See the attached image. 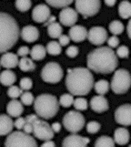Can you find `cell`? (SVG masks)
<instances>
[{
    "label": "cell",
    "mask_w": 131,
    "mask_h": 147,
    "mask_svg": "<svg viewBox=\"0 0 131 147\" xmlns=\"http://www.w3.org/2000/svg\"><path fill=\"white\" fill-rule=\"evenodd\" d=\"M17 80V76L11 69H6L0 73V83L4 86L13 85Z\"/></svg>",
    "instance_id": "23"
},
{
    "label": "cell",
    "mask_w": 131,
    "mask_h": 147,
    "mask_svg": "<svg viewBox=\"0 0 131 147\" xmlns=\"http://www.w3.org/2000/svg\"><path fill=\"white\" fill-rule=\"evenodd\" d=\"M108 29L113 35L117 36V35H120L124 31V25L119 20H114L109 24Z\"/></svg>",
    "instance_id": "31"
},
{
    "label": "cell",
    "mask_w": 131,
    "mask_h": 147,
    "mask_svg": "<svg viewBox=\"0 0 131 147\" xmlns=\"http://www.w3.org/2000/svg\"><path fill=\"white\" fill-rule=\"evenodd\" d=\"M27 117L31 121L32 123V134L36 138L41 141L51 140L54 137V131L51 128V125L46 121L40 120L38 116L36 114H30Z\"/></svg>",
    "instance_id": "5"
},
{
    "label": "cell",
    "mask_w": 131,
    "mask_h": 147,
    "mask_svg": "<svg viewBox=\"0 0 131 147\" xmlns=\"http://www.w3.org/2000/svg\"><path fill=\"white\" fill-rule=\"evenodd\" d=\"M90 107L98 113H102L108 110V102L103 95H98L94 97L90 100Z\"/></svg>",
    "instance_id": "15"
},
{
    "label": "cell",
    "mask_w": 131,
    "mask_h": 147,
    "mask_svg": "<svg viewBox=\"0 0 131 147\" xmlns=\"http://www.w3.org/2000/svg\"><path fill=\"white\" fill-rule=\"evenodd\" d=\"M22 93H23V90L20 87L18 88L17 86H14V85L9 86V89L7 90V95L11 99H17L18 97L21 96Z\"/></svg>",
    "instance_id": "36"
},
{
    "label": "cell",
    "mask_w": 131,
    "mask_h": 147,
    "mask_svg": "<svg viewBox=\"0 0 131 147\" xmlns=\"http://www.w3.org/2000/svg\"><path fill=\"white\" fill-rule=\"evenodd\" d=\"M18 56L13 52H5L0 59V65L7 69H11L18 66Z\"/></svg>",
    "instance_id": "19"
},
{
    "label": "cell",
    "mask_w": 131,
    "mask_h": 147,
    "mask_svg": "<svg viewBox=\"0 0 131 147\" xmlns=\"http://www.w3.org/2000/svg\"><path fill=\"white\" fill-rule=\"evenodd\" d=\"M107 41H108V47L111 48V49L117 48L119 45V38L117 36H115V35H114V36H112V37H110L109 38H108Z\"/></svg>",
    "instance_id": "42"
},
{
    "label": "cell",
    "mask_w": 131,
    "mask_h": 147,
    "mask_svg": "<svg viewBox=\"0 0 131 147\" xmlns=\"http://www.w3.org/2000/svg\"><path fill=\"white\" fill-rule=\"evenodd\" d=\"M41 146H42V147H47V146H49V147H53V146H56V144H55L52 140H47V141H45V142H44Z\"/></svg>",
    "instance_id": "47"
},
{
    "label": "cell",
    "mask_w": 131,
    "mask_h": 147,
    "mask_svg": "<svg viewBox=\"0 0 131 147\" xmlns=\"http://www.w3.org/2000/svg\"><path fill=\"white\" fill-rule=\"evenodd\" d=\"M116 2H117V0H105V4L107 5V6H108V7L115 6Z\"/></svg>",
    "instance_id": "49"
},
{
    "label": "cell",
    "mask_w": 131,
    "mask_h": 147,
    "mask_svg": "<svg viewBox=\"0 0 131 147\" xmlns=\"http://www.w3.org/2000/svg\"><path fill=\"white\" fill-rule=\"evenodd\" d=\"M55 21H56V17L50 16V17H49V18L47 20L46 22L44 23V25H45V26H48V25H50V24L53 23V22H55Z\"/></svg>",
    "instance_id": "48"
},
{
    "label": "cell",
    "mask_w": 131,
    "mask_h": 147,
    "mask_svg": "<svg viewBox=\"0 0 131 147\" xmlns=\"http://www.w3.org/2000/svg\"><path fill=\"white\" fill-rule=\"evenodd\" d=\"M118 14L124 19H128L131 18V3L124 0L118 6Z\"/></svg>",
    "instance_id": "27"
},
{
    "label": "cell",
    "mask_w": 131,
    "mask_h": 147,
    "mask_svg": "<svg viewBox=\"0 0 131 147\" xmlns=\"http://www.w3.org/2000/svg\"><path fill=\"white\" fill-rule=\"evenodd\" d=\"M7 111L10 117H19L24 111V106L21 101L14 99L10 100L7 105Z\"/></svg>",
    "instance_id": "20"
},
{
    "label": "cell",
    "mask_w": 131,
    "mask_h": 147,
    "mask_svg": "<svg viewBox=\"0 0 131 147\" xmlns=\"http://www.w3.org/2000/svg\"><path fill=\"white\" fill-rule=\"evenodd\" d=\"M64 76L63 69L57 62H48L44 66L41 70V78L45 82L58 83Z\"/></svg>",
    "instance_id": "8"
},
{
    "label": "cell",
    "mask_w": 131,
    "mask_h": 147,
    "mask_svg": "<svg viewBox=\"0 0 131 147\" xmlns=\"http://www.w3.org/2000/svg\"><path fill=\"white\" fill-rule=\"evenodd\" d=\"M68 37L74 42H82L88 37V30L85 27L80 25H74L69 29Z\"/></svg>",
    "instance_id": "17"
},
{
    "label": "cell",
    "mask_w": 131,
    "mask_h": 147,
    "mask_svg": "<svg viewBox=\"0 0 131 147\" xmlns=\"http://www.w3.org/2000/svg\"><path fill=\"white\" fill-rule=\"evenodd\" d=\"M51 16V11L48 6L45 4H39L33 8L32 19L37 23H45Z\"/></svg>",
    "instance_id": "14"
},
{
    "label": "cell",
    "mask_w": 131,
    "mask_h": 147,
    "mask_svg": "<svg viewBox=\"0 0 131 147\" xmlns=\"http://www.w3.org/2000/svg\"><path fill=\"white\" fill-rule=\"evenodd\" d=\"M0 67H1V65H0Z\"/></svg>",
    "instance_id": "51"
},
{
    "label": "cell",
    "mask_w": 131,
    "mask_h": 147,
    "mask_svg": "<svg viewBox=\"0 0 131 147\" xmlns=\"http://www.w3.org/2000/svg\"><path fill=\"white\" fill-rule=\"evenodd\" d=\"M18 67L19 69L24 72H27V71H32L35 69H36V64L34 63L32 59L26 57H22L18 61Z\"/></svg>",
    "instance_id": "25"
},
{
    "label": "cell",
    "mask_w": 131,
    "mask_h": 147,
    "mask_svg": "<svg viewBox=\"0 0 131 147\" xmlns=\"http://www.w3.org/2000/svg\"><path fill=\"white\" fill-rule=\"evenodd\" d=\"M63 28L58 22H53L47 26V33L50 38H58L62 35Z\"/></svg>",
    "instance_id": "26"
},
{
    "label": "cell",
    "mask_w": 131,
    "mask_h": 147,
    "mask_svg": "<svg viewBox=\"0 0 131 147\" xmlns=\"http://www.w3.org/2000/svg\"><path fill=\"white\" fill-rule=\"evenodd\" d=\"M127 31H128V35L129 38L131 39V19L128 21V26H127Z\"/></svg>",
    "instance_id": "50"
},
{
    "label": "cell",
    "mask_w": 131,
    "mask_h": 147,
    "mask_svg": "<svg viewBox=\"0 0 131 147\" xmlns=\"http://www.w3.org/2000/svg\"><path fill=\"white\" fill-rule=\"evenodd\" d=\"M115 121L120 125H131V104H123L116 110Z\"/></svg>",
    "instance_id": "12"
},
{
    "label": "cell",
    "mask_w": 131,
    "mask_h": 147,
    "mask_svg": "<svg viewBox=\"0 0 131 147\" xmlns=\"http://www.w3.org/2000/svg\"><path fill=\"white\" fill-rule=\"evenodd\" d=\"M118 60L117 54L109 47H99L88 55V68L96 73L109 74L117 69Z\"/></svg>",
    "instance_id": "1"
},
{
    "label": "cell",
    "mask_w": 131,
    "mask_h": 147,
    "mask_svg": "<svg viewBox=\"0 0 131 147\" xmlns=\"http://www.w3.org/2000/svg\"><path fill=\"white\" fill-rule=\"evenodd\" d=\"M74 101V97L71 93H65L63 95H61V97L59 99V104L63 106L65 108H68L73 104Z\"/></svg>",
    "instance_id": "35"
},
{
    "label": "cell",
    "mask_w": 131,
    "mask_h": 147,
    "mask_svg": "<svg viewBox=\"0 0 131 147\" xmlns=\"http://www.w3.org/2000/svg\"><path fill=\"white\" fill-rule=\"evenodd\" d=\"M129 138H130V134L127 129L122 127L116 129L114 133L115 144H118L119 145H125L129 142Z\"/></svg>",
    "instance_id": "22"
},
{
    "label": "cell",
    "mask_w": 131,
    "mask_h": 147,
    "mask_svg": "<svg viewBox=\"0 0 131 147\" xmlns=\"http://www.w3.org/2000/svg\"><path fill=\"white\" fill-rule=\"evenodd\" d=\"M85 118L82 113L77 111H70L66 113L63 118V125L66 130L72 134L81 131L85 125Z\"/></svg>",
    "instance_id": "7"
},
{
    "label": "cell",
    "mask_w": 131,
    "mask_h": 147,
    "mask_svg": "<svg viewBox=\"0 0 131 147\" xmlns=\"http://www.w3.org/2000/svg\"><path fill=\"white\" fill-rule=\"evenodd\" d=\"M90 140L87 137H83L77 134L67 136L62 143L63 146H87L89 144Z\"/></svg>",
    "instance_id": "16"
},
{
    "label": "cell",
    "mask_w": 131,
    "mask_h": 147,
    "mask_svg": "<svg viewBox=\"0 0 131 147\" xmlns=\"http://www.w3.org/2000/svg\"><path fill=\"white\" fill-rule=\"evenodd\" d=\"M47 5L56 8H64L73 3L74 0H45Z\"/></svg>",
    "instance_id": "32"
},
{
    "label": "cell",
    "mask_w": 131,
    "mask_h": 147,
    "mask_svg": "<svg viewBox=\"0 0 131 147\" xmlns=\"http://www.w3.org/2000/svg\"><path fill=\"white\" fill-rule=\"evenodd\" d=\"M16 7L20 12H26L28 11L32 6L31 0H16Z\"/></svg>",
    "instance_id": "33"
},
{
    "label": "cell",
    "mask_w": 131,
    "mask_h": 147,
    "mask_svg": "<svg viewBox=\"0 0 131 147\" xmlns=\"http://www.w3.org/2000/svg\"><path fill=\"white\" fill-rule=\"evenodd\" d=\"M14 127V121L7 114H0V136L9 134Z\"/></svg>",
    "instance_id": "21"
},
{
    "label": "cell",
    "mask_w": 131,
    "mask_h": 147,
    "mask_svg": "<svg viewBox=\"0 0 131 147\" xmlns=\"http://www.w3.org/2000/svg\"><path fill=\"white\" fill-rule=\"evenodd\" d=\"M19 85H20V88H21L23 90H29L33 87V82L30 78L25 77V78L21 79Z\"/></svg>",
    "instance_id": "39"
},
{
    "label": "cell",
    "mask_w": 131,
    "mask_h": 147,
    "mask_svg": "<svg viewBox=\"0 0 131 147\" xmlns=\"http://www.w3.org/2000/svg\"><path fill=\"white\" fill-rule=\"evenodd\" d=\"M76 11L84 18H89L97 15L100 9V0H76Z\"/></svg>",
    "instance_id": "10"
},
{
    "label": "cell",
    "mask_w": 131,
    "mask_h": 147,
    "mask_svg": "<svg viewBox=\"0 0 131 147\" xmlns=\"http://www.w3.org/2000/svg\"><path fill=\"white\" fill-rule=\"evenodd\" d=\"M110 87L116 94L126 93L131 87L130 73L124 69L116 70L111 80Z\"/></svg>",
    "instance_id": "6"
},
{
    "label": "cell",
    "mask_w": 131,
    "mask_h": 147,
    "mask_svg": "<svg viewBox=\"0 0 131 147\" xmlns=\"http://www.w3.org/2000/svg\"><path fill=\"white\" fill-rule=\"evenodd\" d=\"M51 128L53 130L54 133H59L60 130H61V124H60L59 123H54L52 125H51Z\"/></svg>",
    "instance_id": "46"
},
{
    "label": "cell",
    "mask_w": 131,
    "mask_h": 147,
    "mask_svg": "<svg viewBox=\"0 0 131 147\" xmlns=\"http://www.w3.org/2000/svg\"><path fill=\"white\" fill-rule=\"evenodd\" d=\"M66 86L72 95H87L94 86V77L90 69L87 68L68 69L66 77Z\"/></svg>",
    "instance_id": "2"
},
{
    "label": "cell",
    "mask_w": 131,
    "mask_h": 147,
    "mask_svg": "<svg viewBox=\"0 0 131 147\" xmlns=\"http://www.w3.org/2000/svg\"><path fill=\"white\" fill-rule=\"evenodd\" d=\"M78 19V12L71 7H64L59 13V22L66 27L74 26Z\"/></svg>",
    "instance_id": "13"
},
{
    "label": "cell",
    "mask_w": 131,
    "mask_h": 147,
    "mask_svg": "<svg viewBox=\"0 0 131 147\" xmlns=\"http://www.w3.org/2000/svg\"><path fill=\"white\" fill-rule=\"evenodd\" d=\"M19 35L16 19L7 13L0 12V53L11 49L17 42Z\"/></svg>",
    "instance_id": "3"
},
{
    "label": "cell",
    "mask_w": 131,
    "mask_h": 147,
    "mask_svg": "<svg viewBox=\"0 0 131 147\" xmlns=\"http://www.w3.org/2000/svg\"><path fill=\"white\" fill-rule=\"evenodd\" d=\"M46 49L48 54L52 56H57L61 53L62 47L60 46V44L57 41H50L47 43Z\"/></svg>",
    "instance_id": "30"
},
{
    "label": "cell",
    "mask_w": 131,
    "mask_h": 147,
    "mask_svg": "<svg viewBox=\"0 0 131 147\" xmlns=\"http://www.w3.org/2000/svg\"><path fill=\"white\" fill-rule=\"evenodd\" d=\"M29 53H30V49L27 46L20 47L17 50V56H20V57H26Z\"/></svg>",
    "instance_id": "45"
},
{
    "label": "cell",
    "mask_w": 131,
    "mask_h": 147,
    "mask_svg": "<svg viewBox=\"0 0 131 147\" xmlns=\"http://www.w3.org/2000/svg\"><path fill=\"white\" fill-rule=\"evenodd\" d=\"M95 146L97 147H114L115 146V141L109 136H100L99 138L97 139L95 143Z\"/></svg>",
    "instance_id": "29"
},
{
    "label": "cell",
    "mask_w": 131,
    "mask_h": 147,
    "mask_svg": "<svg viewBox=\"0 0 131 147\" xmlns=\"http://www.w3.org/2000/svg\"><path fill=\"white\" fill-rule=\"evenodd\" d=\"M29 54L33 60H42L47 55V49L43 45H35Z\"/></svg>",
    "instance_id": "24"
},
{
    "label": "cell",
    "mask_w": 131,
    "mask_h": 147,
    "mask_svg": "<svg viewBox=\"0 0 131 147\" xmlns=\"http://www.w3.org/2000/svg\"><path fill=\"white\" fill-rule=\"evenodd\" d=\"M100 128H101V125H100V123H98V121H89V123L87 124V131H88V133L91 134H97L98 131L100 130Z\"/></svg>",
    "instance_id": "38"
},
{
    "label": "cell",
    "mask_w": 131,
    "mask_h": 147,
    "mask_svg": "<svg viewBox=\"0 0 131 147\" xmlns=\"http://www.w3.org/2000/svg\"><path fill=\"white\" fill-rule=\"evenodd\" d=\"M20 36H21L24 41L32 43L37 41L38 39L39 31L37 28L31 26V25H28V26H26L22 28L21 32H20Z\"/></svg>",
    "instance_id": "18"
},
{
    "label": "cell",
    "mask_w": 131,
    "mask_h": 147,
    "mask_svg": "<svg viewBox=\"0 0 131 147\" xmlns=\"http://www.w3.org/2000/svg\"><path fill=\"white\" fill-rule=\"evenodd\" d=\"M130 146H131V144H130Z\"/></svg>",
    "instance_id": "52"
},
{
    "label": "cell",
    "mask_w": 131,
    "mask_h": 147,
    "mask_svg": "<svg viewBox=\"0 0 131 147\" xmlns=\"http://www.w3.org/2000/svg\"><path fill=\"white\" fill-rule=\"evenodd\" d=\"M88 39L95 46H101L108 39V32L102 27H93L88 32Z\"/></svg>",
    "instance_id": "11"
},
{
    "label": "cell",
    "mask_w": 131,
    "mask_h": 147,
    "mask_svg": "<svg viewBox=\"0 0 131 147\" xmlns=\"http://www.w3.org/2000/svg\"><path fill=\"white\" fill-rule=\"evenodd\" d=\"M70 42V38L67 35H61L59 38H58V43L60 44V46L61 47H65L68 45Z\"/></svg>",
    "instance_id": "44"
},
{
    "label": "cell",
    "mask_w": 131,
    "mask_h": 147,
    "mask_svg": "<svg viewBox=\"0 0 131 147\" xmlns=\"http://www.w3.org/2000/svg\"><path fill=\"white\" fill-rule=\"evenodd\" d=\"M78 48L76 46H69L67 50H66V54H67L69 58H75L78 55Z\"/></svg>",
    "instance_id": "41"
},
{
    "label": "cell",
    "mask_w": 131,
    "mask_h": 147,
    "mask_svg": "<svg viewBox=\"0 0 131 147\" xmlns=\"http://www.w3.org/2000/svg\"><path fill=\"white\" fill-rule=\"evenodd\" d=\"M93 87L98 95H105L109 90V83L106 80H100L94 84Z\"/></svg>",
    "instance_id": "28"
},
{
    "label": "cell",
    "mask_w": 131,
    "mask_h": 147,
    "mask_svg": "<svg viewBox=\"0 0 131 147\" xmlns=\"http://www.w3.org/2000/svg\"><path fill=\"white\" fill-rule=\"evenodd\" d=\"M34 109L38 117L49 120L55 117L59 110V102L52 94H40L34 100Z\"/></svg>",
    "instance_id": "4"
},
{
    "label": "cell",
    "mask_w": 131,
    "mask_h": 147,
    "mask_svg": "<svg viewBox=\"0 0 131 147\" xmlns=\"http://www.w3.org/2000/svg\"><path fill=\"white\" fill-rule=\"evenodd\" d=\"M25 123H26V119L23 118V117H20V116H19V117H17V119L16 121H15L14 126H15V127H16L17 129L21 130V129H23Z\"/></svg>",
    "instance_id": "43"
},
{
    "label": "cell",
    "mask_w": 131,
    "mask_h": 147,
    "mask_svg": "<svg viewBox=\"0 0 131 147\" xmlns=\"http://www.w3.org/2000/svg\"><path fill=\"white\" fill-rule=\"evenodd\" d=\"M73 105H74L75 109L78 110V111H86L88 107V100L85 98L81 97V96H79V97L77 98L76 100L74 99Z\"/></svg>",
    "instance_id": "34"
},
{
    "label": "cell",
    "mask_w": 131,
    "mask_h": 147,
    "mask_svg": "<svg viewBox=\"0 0 131 147\" xmlns=\"http://www.w3.org/2000/svg\"><path fill=\"white\" fill-rule=\"evenodd\" d=\"M5 146H37V141L31 135L17 131L10 133L5 142Z\"/></svg>",
    "instance_id": "9"
},
{
    "label": "cell",
    "mask_w": 131,
    "mask_h": 147,
    "mask_svg": "<svg viewBox=\"0 0 131 147\" xmlns=\"http://www.w3.org/2000/svg\"><path fill=\"white\" fill-rule=\"evenodd\" d=\"M129 55V49L127 46H120L117 49V56L121 59L128 58Z\"/></svg>",
    "instance_id": "40"
},
{
    "label": "cell",
    "mask_w": 131,
    "mask_h": 147,
    "mask_svg": "<svg viewBox=\"0 0 131 147\" xmlns=\"http://www.w3.org/2000/svg\"><path fill=\"white\" fill-rule=\"evenodd\" d=\"M20 101L23 103V105L29 106V105L33 104V102H34V96L29 92H23L21 94V96H20Z\"/></svg>",
    "instance_id": "37"
}]
</instances>
